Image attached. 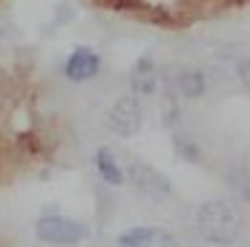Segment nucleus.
<instances>
[{
	"mask_svg": "<svg viewBox=\"0 0 250 247\" xmlns=\"http://www.w3.org/2000/svg\"><path fill=\"white\" fill-rule=\"evenodd\" d=\"M196 227L210 245H233L242 236V216L225 201H207L196 213Z\"/></svg>",
	"mask_w": 250,
	"mask_h": 247,
	"instance_id": "obj_1",
	"label": "nucleus"
},
{
	"mask_svg": "<svg viewBox=\"0 0 250 247\" xmlns=\"http://www.w3.org/2000/svg\"><path fill=\"white\" fill-rule=\"evenodd\" d=\"M35 233L41 242H49V245H78L89 236L83 224L72 222L66 216H41L35 224Z\"/></svg>",
	"mask_w": 250,
	"mask_h": 247,
	"instance_id": "obj_2",
	"label": "nucleus"
},
{
	"mask_svg": "<svg viewBox=\"0 0 250 247\" xmlns=\"http://www.w3.org/2000/svg\"><path fill=\"white\" fill-rule=\"evenodd\" d=\"M109 126L118 132V135H132V132H138V126H141V106H138V101L135 98H121L112 109H109Z\"/></svg>",
	"mask_w": 250,
	"mask_h": 247,
	"instance_id": "obj_3",
	"label": "nucleus"
},
{
	"mask_svg": "<svg viewBox=\"0 0 250 247\" xmlns=\"http://www.w3.org/2000/svg\"><path fill=\"white\" fill-rule=\"evenodd\" d=\"M63 72H66L69 81L83 83V81H89V78H95V75L101 72V58L92 49H86V46H78V49L66 58Z\"/></svg>",
	"mask_w": 250,
	"mask_h": 247,
	"instance_id": "obj_4",
	"label": "nucleus"
},
{
	"mask_svg": "<svg viewBox=\"0 0 250 247\" xmlns=\"http://www.w3.org/2000/svg\"><path fill=\"white\" fill-rule=\"evenodd\" d=\"M121 247H178L175 239L161 227H132L118 239Z\"/></svg>",
	"mask_w": 250,
	"mask_h": 247,
	"instance_id": "obj_5",
	"label": "nucleus"
},
{
	"mask_svg": "<svg viewBox=\"0 0 250 247\" xmlns=\"http://www.w3.org/2000/svg\"><path fill=\"white\" fill-rule=\"evenodd\" d=\"M129 175H132L135 187H138L141 193L152 196V198H161V196L170 193V181H167L161 173H155L152 167H147V164H132Z\"/></svg>",
	"mask_w": 250,
	"mask_h": 247,
	"instance_id": "obj_6",
	"label": "nucleus"
},
{
	"mask_svg": "<svg viewBox=\"0 0 250 247\" xmlns=\"http://www.w3.org/2000/svg\"><path fill=\"white\" fill-rule=\"evenodd\" d=\"M129 81H132V89H135V92L152 95V92L158 89V69H155V63H152L150 58H141V61L132 66Z\"/></svg>",
	"mask_w": 250,
	"mask_h": 247,
	"instance_id": "obj_7",
	"label": "nucleus"
},
{
	"mask_svg": "<svg viewBox=\"0 0 250 247\" xmlns=\"http://www.w3.org/2000/svg\"><path fill=\"white\" fill-rule=\"evenodd\" d=\"M95 167H98L101 178L106 181V184H124V170L118 167V161H115V155L109 152V149H98V155H95Z\"/></svg>",
	"mask_w": 250,
	"mask_h": 247,
	"instance_id": "obj_8",
	"label": "nucleus"
},
{
	"mask_svg": "<svg viewBox=\"0 0 250 247\" xmlns=\"http://www.w3.org/2000/svg\"><path fill=\"white\" fill-rule=\"evenodd\" d=\"M175 83H178V92L187 95V98H199L201 92H204V86H207L204 72H199V69H187V72H181L178 78H175Z\"/></svg>",
	"mask_w": 250,
	"mask_h": 247,
	"instance_id": "obj_9",
	"label": "nucleus"
},
{
	"mask_svg": "<svg viewBox=\"0 0 250 247\" xmlns=\"http://www.w3.org/2000/svg\"><path fill=\"white\" fill-rule=\"evenodd\" d=\"M175 149H178V152H187V158H193V161L199 158V152H196V147H193L190 141H181V138H175Z\"/></svg>",
	"mask_w": 250,
	"mask_h": 247,
	"instance_id": "obj_10",
	"label": "nucleus"
},
{
	"mask_svg": "<svg viewBox=\"0 0 250 247\" xmlns=\"http://www.w3.org/2000/svg\"><path fill=\"white\" fill-rule=\"evenodd\" d=\"M239 81H242V83H245V86L250 89V58L239 63Z\"/></svg>",
	"mask_w": 250,
	"mask_h": 247,
	"instance_id": "obj_11",
	"label": "nucleus"
}]
</instances>
